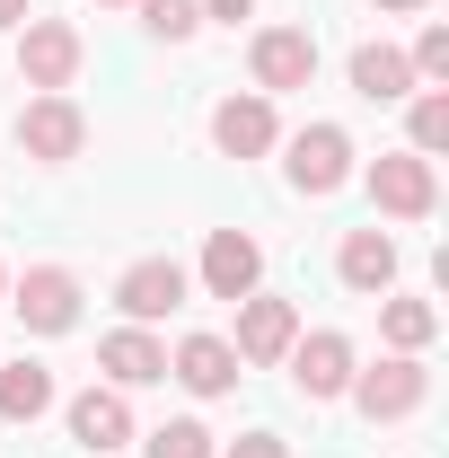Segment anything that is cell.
<instances>
[{"instance_id": "obj_1", "label": "cell", "mask_w": 449, "mask_h": 458, "mask_svg": "<svg viewBox=\"0 0 449 458\" xmlns=\"http://www.w3.org/2000/svg\"><path fill=\"white\" fill-rule=\"evenodd\" d=\"M343 397L361 405L370 423H405V414H423V397H432V370H423V352H388V361L352 370Z\"/></svg>"}, {"instance_id": "obj_2", "label": "cell", "mask_w": 449, "mask_h": 458, "mask_svg": "<svg viewBox=\"0 0 449 458\" xmlns=\"http://www.w3.org/2000/svg\"><path fill=\"white\" fill-rule=\"evenodd\" d=\"M361 185H370V203H379L388 221H432V203H441V176H432L423 150H379Z\"/></svg>"}, {"instance_id": "obj_3", "label": "cell", "mask_w": 449, "mask_h": 458, "mask_svg": "<svg viewBox=\"0 0 449 458\" xmlns=\"http://www.w3.org/2000/svg\"><path fill=\"white\" fill-rule=\"evenodd\" d=\"M9 309H18L27 335H71V327H80V274H71V265H27V274L9 283Z\"/></svg>"}, {"instance_id": "obj_4", "label": "cell", "mask_w": 449, "mask_h": 458, "mask_svg": "<svg viewBox=\"0 0 449 458\" xmlns=\"http://www.w3.org/2000/svg\"><path fill=\"white\" fill-rule=\"evenodd\" d=\"M282 168H291V194H309V203L335 194V185H352V132L343 123H300Z\"/></svg>"}, {"instance_id": "obj_5", "label": "cell", "mask_w": 449, "mask_h": 458, "mask_svg": "<svg viewBox=\"0 0 449 458\" xmlns=\"http://www.w3.org/2000/svg\"><path fill=\"white\" fill-rule=\"evenodd\" d=\"M18 150H27V159H45V168L80 159V150H89V114L71 106L62 89H36V98H27V114H18Z\"/></svg>"}, {"instance_id": "obj_6", "label": "cell", "mask_w": 449, "mask_h": 458, "mask_svg": "<svg viewBox=\"0 0 449 458\" xmlns=\"http://www.w3.org/2000/svg\"><path fill=\"white\" fill-rule=\"evenodd\" d=\"M80 62H89V36L71 18H27V36H18V80L27 89H71Z\"/></svg>"}, {"instance_id": "obj_7", "label": "cell", "mask_w": 449, "mask_h": 458, "mask_svg": "<svg viewBox=\"0 0 449 458\" xmlns=\"http://www.w3.org/2000/svg\"><path fill=\"white\" fill-rule=\"evenodd\" d=\"M247 71H256V98H291V89L318 80V36L309 27H265L247 45Z\"/></svg>"}, {"instance_id": "obj_8", "label": "cell", "mask_w": 449, "mask_h": 458, "mask_svg": "<svg viewBox=\"0 0 449 458\" xmlns=\"http://www.w3.org/2000/svg\"><path fill=\"white\" fill-rule=\"evenodd\" d=\"M185 291H194V274H185L176 256H141V265L114 274V309H123L132 327H150V318H176V309H185Z\"/></svg>"}, {"instance_id": "obj_9", "label": "cell", "mask_w": 449, "mask_h": 458, "mask_svg": "<svg viewBox=\"0 0 449 458\" xmlns=\"http://www.w3.org/2000/svg\"><path fill=\"white\" fill-rule=\"evenodd\" d=\"M282 361H291V379H300V397H309V405L343 397V388H352V370H361V361H352V335H335V327L300 335L291 352H282Z\"/></svg>"}, {"instance_id": "obj_10", "label": "cell", "mask_w": 449, "mask_h": 458, "mask_svg": "<svg viewBox=\"0 0 449 458\" xmlns=\"http://www.w3.org/2000/svg\"><path fill=\"white\" fill-rule=\"evenodd\" d=\"M274 141H282L274 98L247 89V98H221V106H212V150H221V159H265Z\"/></svg>"}, {"instance_id": "obj_11", "label": "cell", "mask_w": 449, "mask_h": 458, "mask_svg": "<svg viewBox=\"0 0 449 458\" xmlns=\"http://www.w3.org/2000/svg\"><path fill=\"white\" fill-rule=\"evenodd\" d=\"M256 283H265V247H256L247 229H212V238H203V291H212V300H247Z\"/></svg>"}, {"instance_id": "obj_12", "label": "cell", "mask_w": 449, "mask_h": 458, "mask_svg": "<svg viewBox=\"0 0 449 458\" xmlns=\"http://www.w3.org/2000/svg\"><path fill=\"white\" fill-rule=\"evenodd\" d=\"M291 344H300V309L247 291V300H238V344H229V352H238V361H282Z\"/></svg>"}, {"instance_id": "obj_13", "label": "cell", "mask_w": 449, "mask_h": 458, "mask_svg": "<svg viewBox=\"0 0 449 458\" xmlns=\"http://www.w3.org/2000/svg\"><path fill=\"white\" fill-rule=\"evenodd\" d=\"M97 370H106V388H159L168 379V344L150 335V327H114L97 344Z\"/></svg>"}, {"instance_id": "obj_14", "label": "cell", "mask_w": 449, "mask_h": 458, "mask_svg": "<svg viewBox=\"0 0 449 458\" xmlns=\"http://www.w3.org/2000/svg\"><path fill=\"white\" fill-rule=\"evenodd\" d=\"M238 370H247V361L229 352V335H185V344L168 352V379H185L194 397H229V388H238Z\"/></svg>"}, {"instance_id": "obj_15", "label": "cell", "mask_w": 449, "mask_h": 458, "mask_svg": "<svg viewBox=\"0 0 449 458\" xmlns=\"http://www.w3.org/2000/svg\"><path fill=\"white\" fill-rule=\"evenodd\" d=\"M335 274H343V291H361V300H388V283H396V238L388 229H352L335 247Z\"/></svg>"}, {"instance_id": "obj_16", "label": "cell", "mask_w": 449, "mask_h": 458, "mask_svg": "<svg viewBox=\"0 0 449 458\" xmlns=\"http://www.w3.org/2000/svg\"><path fill=\"white\" fill-rule=\"evenodd\" d=\"M71 441H80V450H123V441H132L123 388H80V397H71Z\"/></svg>"}, {"instance_id": "obj_17", "label": "cell", "mask_w": 449, "mask_h": 458, "mask_svg": "<svg viewBox=\"0 0 449 458\" xmlns=\"http://www.w3.org/2000/svg\"><path fill=\"white\" fill-rule=\"evenodd\" d=\"M352 89H361L370 106H396V98H414V62L396 54V45H361V54H352Z\"/></svg>"}, {"instance_id": "obj_18", "label": "cell", "mask_w": 449, "mask_h": 458, "mask_svg": "<svg viewBox=\"0 0 449 458\" xmlns=\"http://www.w3.org/2000/svg\"><path fill=\"white\" fill-rule=\"evenodd\" d=\"M54 405V370L45 361H0V423H36Z\"/></svg>"}, {"instance_id": "obj_19", "label": "cell", "mask_w": 449, "mask_h": 458, "mask_svg": "<svg viewBox=\"0 0 449 458\" xmlns=\"http://www.w3.org/2000/svg\"><path fill=\"white\" fill-rule=\"evenodd\" d=\"M379 335H388V352H423L441 335V309L432 300H379Z\"/></svg>"}, {"instance_id": "obj_20", "label": "cell", "mask_w": 449, "mask_h": 458, "mask_svg": "<svg viewBox=\"0 0 449 458\" xmlns=\"http://www.w3.org/2000/svg\"><path fill=\"white\" fill-rule=\"evenodd\" d=\"M405 132H414V150H423V159H432V150H449V89L405 98Z\"/></svg>"}, {"instance_id": "obj_21", "label": "cell", "mask_w": 449, "mask_h": 458, "mask_svg": "<svg viewBox=\"0 0 449 458\" xmlns=\"http://www.w3.org/2000/svg\"><path fill=\"white\" fill-rule=\"evenodd\" d=\"M141 458H212V432H203L194 414H176L159 432H141Z\"/></svg>"}, {"instance_id": "obj_22", "label": "cell", "mask_w": 449, "mask_h": 458, "mask_svg": "<svg viewBox=\"0 0 449 458\" xmlns=\"http://www.w3.org/2000/svg\"><path fill=\"white\" fill-rule=\"evenodd\" d=\"M141 27H150L159 45H185V36L203 27V9H194V0H141Z\"/></svg>"}, {"instance_id": "obj_23", "label": "cell", "mask_w": 449, "mask_h": 458, "mask_svg": "<svg viewBox=\"0 0 449 458\" xmlns=\"http://www.w3.org/2000/svg\"><path fill=\"white\" fill-rule=\"evenodd\" d=\"M405 62H414V80H449V27H423Z\"/></svg>"}, {"instance_id": "obj_24", "label": "cell", "mask_w": 449, "mask_h": 458, "mask_svg": "<svg viewBox=\"0 0 449 458\" xmlns=\"http://www.w3.org/2000/svg\"><path fill=\"white\" fill-rule=\"evenodd\" d=\"M221 458H291V441H282V432H238Z\"/></svg>"}, {"instance_id": "obj_25", "label": "cell", "mask_w": 449, "mask_h": 458, "mask_svg": "<svg viewBox=\"0 0 449 458\" xmlns=\"http://www.w3.org/2000/svg\"><path fill=\"white\" fill-rule=\"evenodd\" d=\"M194 9H203V18H229V27H238V18H247L256 0H194Z\"/></svg>"}, {"instance_id": "obj_26", "label": "cell", "mask_w": 449, "mask_h": 458, "mask_svg": "<svg viewBox=\"0 0 449 458\" xmlns=\"http://www.w3.org/2000/svg\"><path fill=\"white\" fill-rule=\"evenodd\" d=\"M0 27H27V0H0Z\"/></svg>"}, {"instance_id": "obj_27", "label": "cell", "mask_w": 449, "mask_h": 458, "mask_svg": "<svg viewBox=\"0 0 449 458\" xmlns=\"http://www.w3.org/2000/svg\"><path fill=\"white\" fill-rule=\"evenodd\" d=\"M379 9H388V18H414V9H432V0H379Z\"/></svg>"}, {"instance_id": "obj_28", "label": "cell", "mask_w": 449, "mask_h": 458, "mask_svg": "<svg viewBox=\"0 0 449 458\" xmlns=\"http://www.w3.org/2000/svg\"><path fill=\"white\" fill-rule=\"evenodd\" d=\"M0 300H9V274H0Z\"/></svg>"}]
</instances>
